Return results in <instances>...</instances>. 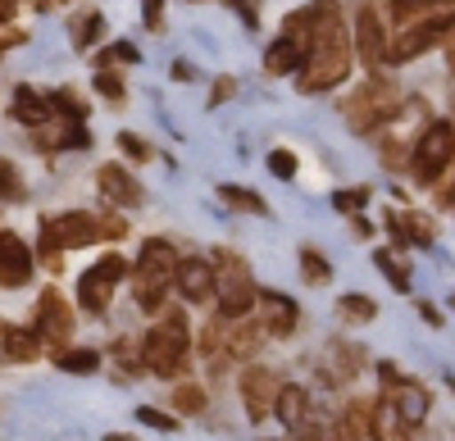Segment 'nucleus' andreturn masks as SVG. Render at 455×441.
Returning <instances> with one entry per match:
<instances>
[{
    "mask_svg": "<svg viewBox=\"0 0 455 441\" xmlns=\"http://www.w3.org/2000/svg\"><path fill=\"white\" fill-rule=\"evenodd\" d=\"M451 32H455V14H437V19H424V23H414L405 32H396L392 42H387V64H410V59H419L424 51H433L437 42H451Z\"/></svg>",
    "mask_w": 455,
    "mask_h": 441,
    "instance_id": "nucleus-10",
    "label": "nucleus"
},
{
    "mask_svg": "<svg viewBox=\"0 0 455 441\" xmlns=\"http://www.w3.org/2000/svg\"><path fill=\"white\" fill-rule=\"evenodd\" d=\"M119 146L128 151V160H150V146L141 137H132V132H119Z\"/></svg>",
    "mask_w": 455,
    "mask_h": 441,
    "instance_id": "nucleus-44",
    "label": "nucleus"
},
{
    "mask_svg": "<svg viewBox=\"0 0 455 441\" xmlns=\"http://www.w3.org/2000/svg\"><path fill=\"white\" fill-rule=\"evenodd\" d=\"M355 51L364 55V64H383L387 36H383V19H378V10H360V19H355Z\"/></svg>",
    "mask_w": 455,
    "mask_h": 441,
    "instance_id": "nucleus-19",
    "label": "nucleus"
},
{
    "mask_svg": "<svg viewBox=\"0 0 455 441\" xmlns=\"http://www.w3.org/2000/svg\"><path fill=\"white\" fill-rule=\"evenodd\" d=\"M173 410L178 414H205V391L196 382H178L173 387Z\"/></svg>",
    "mask_w": 455,
    "mask_h": 441,
    "instance_id": "nucleus-33",
    "label": "nucleus"
},
{
    "mask_svg": "<svg viewBox=\"0 0 455 441\" xmlns=\"http://www.w3.org/2000/svg\"><path fill=\"white\" fill-rule=\"evenodd\" d=\"M419 314H424L433 327H442V310H437V305H419Z\"/></svg>",
    "mask_w": 455,
    "mask_h": 441,
    "instance_id": "nucleus-49",
    "label": "nucleus"
},
{
    "mask_svg": "<svg viewBox=\"0 0 455 441\" xmlns=\"http://www.w3.org/2000/svg\"><path fill=\"white\" fill-rule=\"evenodd\" d=\"M387 232L401 246H433L437 241V224L428 214H414V209H392L387 214Z\"/></svg>",
    "mask_w": 455,
    "mask_h": 441,
    "instance_id": "nucleus-15",
    "label": "nucleus"
},
{
    "mask_svg": "<svg viewBox=\"0 0 455 441\" xmlns=\"http://www.w3.org/2000/svg\"><path fill=\"white\" fill-rule=\"evenodd\" d=\"M141 19H146V28H160L164 23V0H141Z\"/></svg>",
    "mask_w": 455,
    "mask_h": 441,
    "instance_id": "nucleus-45",
    "label": "nucleus"
},
{
    "mask_svg": "<svg viewBox=\"0 0 455 441\" xmlns=\"http://www.w3.org/2000/svg\"><path fill=\"white\" fill-rule=\"evenodd\" d=\"M233 5H237V0H233Z\"/></svg>",
    "mask_w": 455,
    "mask_h": 441,
    "instance_id": "nucleus-55",
    "label": "nucleus"
},
{
    "mask_svg": "<svg viewBox=\"0 0 455 441\" xmlns=\"http://www.w3.org/2000/svg\"><path fill=\"white\" fill-rule=\"evenodd\" d=\"M10 114H14L19 123H28V128H46L51 114H55V105H51V96H42L36 87H19V91H14V105H10Z\"/></svg>",
    "mask_w": 455,
    "mask_h": 441,
    "instance_id": "nucleus-20",
    "label": "nucleus"
},
{
    "mask_svg": "<svg viewBox=\"0 0 455 441\" xmlns=\"http://www.w3.org/2000/svg\"><path fill=\"white\" fill-rule=\"evenodd\" d=\"M446 5H455V0H392V19L414 28V23H424V19L446 14Z\"/></svg>",
    "mask_w": 455,
    "mask_h": 441,
    "instance_id": "nucleus-28",
    "label": "nucleus"
},
{
    "mask_svg": "<svg viewBox=\"0 0 455 441\" xmlns=\"http://www.w3.org/2000/svg\"><path fill=\"white\" fill-rule=\"evenodd\" d=\"M173 287L187 301H210L214 296V264L210 260H178V278Z\"/></svg>",
    "mask_w": 455,
    "mask_h": 441,
    "instance_id": "nucleus-18",
    "label": "nucleus"
},
{
    "mask_svg": "<svg viewBox=\"0 0 455 441\" xmlns=\"http://www.w3.org/2000/svg\"><path fill=\"white\" fill-rule=\"evenodd\" d=\"M269 173L274 177H296V155L291 151H274L269 155Z\"/></svg>",
    "mask_w": 455,
    "mask_h": 441,
    "instance_id": "nucleus-42",
    "label": "nucleus"
},
{
    "mask_svg": "<svg viewBox=\"0 0 455 441\" xmlns=\"http://www.w3.org/2000/svg\"><path fill=\"white\" fill-rule=\"evenodd\" d=\"M328 10H332V0H315V5H306L300 14H291L283 23V36L269 46V55H264V68H269V73H291L296 68L300 73V64H306L310 42H315V32H319Z\"/></svg>",
    "mask_w": 455,
    "mask_h": 441,
    "instance_id": "nucleus-3",
    "label": "nucleus"
},
{
    "mask_svg": "<svg viewBox=\"0 0 455 441\" xmlns=\"http://www.w3.org/2000/svg\"><path fill=\"white\" fill-rule=\"evenodd\" d=\"M446 64H451V73H455V32H451V42H446Z\"/></svg>",
    "mask_w": 455,
    "mask_h": 441,
    "instance_id": "nucleus-51",
    "label": "nucleus"
},
{
    "mask_svg": "<svg viewBox=\"0 0 455 441\" xmlns=\"http://www.w3.org/2000/svg\"><path fill=\"white\" fill-rule=\"evenodd\" d=\"M128 273V260L124 255H105V260H96L83 278H78V305L87 314H105L109 310V296L114 287H119V278Z\"/></svg>",
    "mask_w": 455,
    "mask_h": 441,
    "instance_id": "nucleus-11",
    "label": "nucleus"
},
{
    "mask_svg": "<svg viewBox=\"0 0 455 441\" xmlns=\"http://www.w3.org/2000/svg\"><path fill=\"white\" fill-rule=\"evenodd\" d=\"M223 350H228V319L214 314V319L205 323V333H201V355L219 369V364H223Z\"/></svg>",
    "mask_w": 455,
    "mask_h": 441,
    "instance_id": "nucleus-29",
    "label": "nucleus"
},
{
    "mask_svg": "<svg viewBox=\"0 0 455 441\" xmlns=\"http://www.w3.org/2000/svg\"><path fill=\"white\" fill-rule=\"evenodd\" d=\"M105 441H137V437H128V432H109Z\"/></svg>",
    "mask_w": 455,
    "mask_h": 441,
    "instance_id": "nucleus-52",
    "label": "nucleus"
},
{
    "mask_svg": "<svg viewBox=\"0 0 455 441\" xmlns=\"http://www.w3.org/2000/svg\"><path fill=\"white\" fill-rule=\"evenodd\" d=\"M0 350H5L10 359H36L42 355V337L23 333V327H14V323H0Z\"/></svg>",
    "mask_w": 455,
    "mask_h": 441,
    "instance_id": "nucleus-27",
    "label": "nucleus"
},
{
    "mask_svg": "<svg viewBox=\"0 0 455 441\" xmlns=\"http://www.w3.org/2000/svg\"><path fill=\"white\" fill-rule=\"evenodd\" d=\"M51 105L60 109V119H73V123H83L87 119V100L73 91V87H60V91H51Z\"/></svg>",
    "mask_w": 455,
    "mask_h": 441,
    "instance_id": "nucleus-31",
    "label": "nucleus"
},
{
    "mask_svg": "<svg viewBox=\"0 0 455 441\" xmlns=\"http://www.w3.org/2000/svg\"><path fill=\"white\" fill-rule=\"evenodd\" d=\"M36 337H42V346H55V355L73 337V310H68V301L60 296L55 287L36 296Z\"/></svg>",
    "mask_w": 455,
    "mask_h": 441,
    "instance_id": "nucleus-12",
    "label": "nucleus"
},
{
    "mask_svg": "<svg viewBox=\"0 0 455 441\" xmlns=\"http://www.w3.org/2000/svg\"><path fill=\"white\" fill-rule=\"evenodd\" d=\"M119 241L128 237V224L119 214H87V209H73V214H60V218H46L42 224V260L46 269H60V250H78V246H92V241Z\"/></svg>",
    "mask_w": 455,
    "mask_h": 441,
    "instance_id": "nucleus-2",
    "label": "nucleus"
},
{
    "mask_svg": "<svg viewBox=\"0 0 455 441\" xmlns=\"http://www.w3.org/2000/svg\"><path fill=\"white\" fill-rule=\"evenodd\" d=\"M451 160H455V123H428L419 146H414V155H410L414 177H419L424 187H437L442 173L451 169Z\"/></svg>",
    "mask_w": 455,
    "mask_h": 441,
    "instance_id": "nucleus-8",
    "label": "nucleus"
},
{
    "mask_svg": "<svg viewBox=\"0 0 455 441\" xmlns=\"http://www.w3.org/2000/svg\"><path fill=\"white\" fill-rule=\"evenodd\" d=\"M278 391H283V382H278L274 369H246V378H242V400H246L251 423H259V419H269V414H274Z\"/></svg>",
    "mask_w": 455,
    "mask_h": 441,
    "instance_id": "nucleus-13",
    "label": "nucleus"
},
{
    "mask_svg": "<svg viewBox=\"0 0 455 441\" xmlns=\"http://www.w3.org/2000/svg\"><path fill=\"white\" fill-rule=\"evenodd\" d=\"M296 441H323V423H319V419L296 423Z\"/></svg>",
    "mask_w": 455,
    "mask_h": 441,
    "instance_id": "nucleus-46",
    "label": "nucleus"
},
{
    "mask_svg": "<svg viewBox=\"0 0 455 441\" xmlns=\"http://www.w3.org/2000/svg\"><path fill=\"white\" fill-rule=\"evenodd\" d=\"M378 382H383V400L410 423V428H419L428 419V406H433V396L428 387H419L414 378H405L396 364H378Z\"/></svg>",
    "mask_w": 455,
    "mask_h": 441,
    "instance_id": "nucleus-9",
    "label": "nucleus"
},
{
    "mask_svg": "<svg viewBox=\"0 0 455 441\" xmlns=\"http://www.w3.org/2000/svg\"><path fill=\"white\" fill-rule=\"evenodd\" d=\"M451 305H455V296H451Z\"/></svg>",
    "mask_w": 455,
    "mask_h": 441,
    "instance_id": "nucleus-54",
    "label": "nucleus"
},
{
    "mask_svg": "<svg viewBox=\"0 0 455 441\" xmlns=\"http://www.w3.org/2000/svg\"><path fill=\"white\" fill-rule=\"evenodd\" d=\"M341 114H347V128H351V132L383 128L387 119L401 114V87L387 83V78H364V87H355V91L347 96Z\"/></svg>",
    "mask_w": 455,
    "mask_h": 441,
    "instance_id": "nucleus-6",
    "label": "nucleus"
},
{
    "mask_svg": "<svg viewBox=\"0 0 455 441\" xmlns=\"http://www.w3.org/2000/svg\"><path fill=\"white\" fill-rule=\"evenodd\" d=\"M328 369H332V382H351L360 369H364V350L360 346H347V342H332L328 346ZM323 369V374H328Z\"/></svg>",
    "mask_w": 455,
    "mask_h": 441,
    "instance_id": "nucleus-25",
    "label": "nucleus"
},
{
    "mask_svg": "<svg viewBox=\"0 0 455 441\" xmlns=\"http://www.w3.org/2000/svg\"><path fill=\"white\" fill-rule=\"evenodd\" d=\"M347 73H351V36H347V28H341V14H337V5H332V10L323 14L319 32H315L306 64H300V73H296V87L306 91V96H315V91L337 87Z\"/></svg>",
    "mask_w": 455,
    "mask_h": 441,
    "instance_id": "nucleus-1",
    "label": "nucleus"
},
{
    "mask_svg": "<svg viewBox=\"0 0 455 441\" xmlns=\"http://www.w3.org/2000/svg\"><path fill=\"white\" fill-rule=\"evenodd\" d=\"M100 28H105V23H100V14L78 19V23H73V46H83V51H87V46L96 42V36H100Z\"/></svg>",
    "mask_w": 455,
    "mask_h": 441,
    "instance_id": "nucleus-38",
    "label": "nucleus"
},
{
    "mask_svg": "<svg viewBox=\"0 0 455 441\" xmlns=\"http://www.w3.org/2000/svg\"><path fill=\"white\" fill-rule=\"evenodd\" d=\"M437 205H455V160H451V169L442 173V182H437Z\"/></svg>",
    "mask_w": 455,
    "mask_h": 441,
    "instance_id": "nucleus-43",
    "label": "nucleus"
},
{
    "mask_svg": "<svg viewBox=\"0 0 455 441\" xmlns=\"http://www.w3.org/2000/svg\"><path fill=\"white\" fill-rule=\"evenodd\" d=\"M237 87H233V78H223V83H214V91H210V105H219V100H228Z\"/></svg>",
    "mask_w": 455,
    "mask_h": 441,
    "instance_id": "nucleus-48",
    "label": "nucleus"
},
{
    "mask_svg": "<svg viewBox=\"0 0 455 441\" xmlns=\"http://www.w3.org/2000/svg\"><path fill=\"white\" fill-rule=\"evenodd\" d=\"M28 187H23V173L14 160H0V201H23Z\"/></svg>",
    "mask_w": 455,
    "mask_h": 441,
    "instance_id": "nucleus-36",
    "label": "nucleus"
},
{
    "mask_svg": "<svg viewBox=\"0 0 455 441\" xmlns=\"http://www.w3.org/2000/svg\"><path fill=\"white\" fill-rule=\"evenodd\" d=\"M300 278H306L310 287H323V282L332 278V264L323 260V255H319L315 246H306V250H300Z\"/></svg>",
    "mask_w": 455,
    "mask_h": 441,
    "instance_id": "nucleus-30",
    "label": "nucleus"
},
{
    "mask_svg": "<svg viewBox=\"0 0 455 441\" xmlns=\"http://www.w3.org/2000/svg\"><path fill=\"white\" fill-rule=\"evenodd\" d=\"M32 278V250L23 246V237L0 228V287H23Z\"/></svg>",
    "mask_w": 455,
    "mask_h": 441,
    "instance_id": "nucleus-14",
    "label": "nucleus"
},
{
    "mask_svg": "<svg viewBox=\"0 0 455 441\" xmlns=\"http://www.w3.org/2000/svg\"><path fill=\"white\" fill-rule=\"evenodd\" d=\"M410 423L387 406V400H378V406H373V419H369V437L373 441H410Z\"/></svg>",
    "mask_w": 455,
    "mask_h": 441,
    "instance_id": "nucleus-22",
    "label": "nucleus"
},
{
    "mask_svg": "<svg viewBox=\"0 0 455 441\" xmlns=\"http://www.w3.org/2000/svg\"><path fill=\"white\" fill-rule=\"evenodd\" d=\"M274 414L287 423V428H296V423H306L310 419V391L300 387V382H283V391H278V406H274Z\"/></svg>",
    "mask_w": 455,
    "mask_h": 441,
    "instance_id": "nucleus-23",
    "label": "nucleus"
},
{
    "mask_svg": "<svg viewBox=\"0 0 455 441\" xmlns=\"http://www.w3.org/2000/svg\"><path fill=\"white\" fill-rule=\"evenodd\" d=\"M332 205H337L341 214H355V209H364V205H369V187H351V192H337V196H332Z\"/></svg>",
    "mask_w": 455,
    "mask_h": 441,
    "instance_id": "nucleus-39",
    "label": "nucleus"
},
{
    "mask_svg": "<svg viewBox=\"0 0 455 441\" xmlns=\"http://www.w3.org/2000/svg\"><path fill=\"white\" fill-rule=\"evenodd\" d=\"M369 419H373V406H364V400H351V406L341 410V419L332 423V441H364Z\"/></svg>",
    "mask_w": 455,
    "mask_h": 441,
    "instance_id": "nucleus-24",
    "label": "nucleus"
},
{
    "mask_svg": "<svg viewBox=\"0 0 455 441\" xmlns=\"http://www.w3.org/2000/svg\"><path fill=\"white\" fill-rule=\"evenodd\" d=\"M259 327L269 337H291V327H296V305L287 296H278V291H259Z\"/></svg>",
    "mask_w": 455,
    "mask_h": 441,
    "instance_id": "nucleus-17",
    "label": "nucleus"
},
{
    "mask_svg": "<svg viewBox=\"0 0 455 441\" xmlns=\"http://www.w3.org/2000/svg\"><path fill=\"white\" fill-rule=\"evenodd\" d=\"M55 364H60L64 374H96L100 369V355L96 350H60Z\"/></svg>",
    "mask_w": 455,
    "mask_h": 441,
    "instance_id": "nucleus-32",
    "label": "nucleus"
},
{
    "mask_svg": "<svg viewBox=\"0 0 455 441\" xmlns=\"http://www.w3.org/2000/svg\"><path fill=\"white\" fill-rule=\"evenodd\" d=\"M259 333H264V327H255V323H233V319H228V350H223V364H246V359H255Z\"/></svg>",
    "mask_w": 455,
    "mask_h": 441,
    "instance_id": "nucleus-21",
    "label": "nucleus"
},
{
    "mask_svg": "<svg viewBox=\"0 0 455 441\" xmlns=\"http://www.w3.org/2000/svg\"><path fill=\"white\" fill-rule=\"evenodd\" d=\"M219 201L233 205V209H251V214H264V209H269L255 192H242V187H233V182H223V187H219Z\"/></svg>",
    "mask_w": 455,
    "mask_h": 441,
    "instance_id": "nucleus-37",
    "label": "nucleus"
},
{
    "mask_svg": "<svg viewBox=\"0 0 455 441\" xmlns=\"http://www.w3.org/2000/svg\"><path fill=\"white\" fill-rule=\"evenodd\" d=\"M14 10H19V0H0V23H10Z\"/></svg>",
    "mask_w": 455,
    "mask_h": 441,
    "instance_id": "nucleus-50",
    "label": "nucleus"
},
{
    "mask_svg": "<svg viewBox=\"0 0 455 441\" xmlns=\"http://www.w3.org/2000/svg\"><path fill=\"white\" fill-rule=\"evenodd\" d=\"M214 296H219V314L223 319H242L259 296H255V282H251V269L242 255L233 250H219V264H214Z\"/></svg>",
    "mask_w": 455,
    "mask_h": 441,
    "instance_id": "nucleus-7",
    "label": "nucleus"
},
{
    "mask_svg": "<svg viewBox=\"0 0 455 441\" xmlns=\"http://www.w3.org/2000/svg\"><path fill=\"white\" fill-rule=\"evenodd\" d=\"M451 391H455V378H451Z\"/></svg>",
    "mask_w": 455,
    "mask_h": 441,
    "instance_id": "nucleus-53",
    "label": "nucleus"
},
{
    "mask_svg": "<svg viewBox=\"0 0 455 441\" xmlns=\"http://www.w3.org/2000/svg\"><path fill=\"white\" fill-rule=\"evenodd\" d=\"M373 264L383 269V278H387V282H392L396 291H410V269H405V264L396 260L392 250H378V255H373Z\"/></svg>",
    "mask_w": 455,
    "mask_h": 441,
    "instance_id": "nucleus-35",
    "label": "nucleus"
},
{
    "mask_svg": "<svg viewBox=\"0 0 455 441\" xmlns=\"http://www.w3.org/2000/svg\"><path fill=\"white\" fill-rule=\"evenodd\" d=\"M36 146L42 151H64V146H87V128L83 123H73V119H64V123H46V128H36Z\"/></svg>",
    "mask_w": 455,
    "mask_h": 441,
    "instance_id": "nucleus-26",
    "label": "nucleus"
},
{
    "mask_svg": "<svg viewBox=\"0 0 455 441\" xmlns=\"http://www.w3.org/2000/svg\"><path fill=\"white\" fill-rule=\"evenodd\" d=\"M19 42H28L19 28H0V51H10V46H19Z\"/></svg>",
    "mask_w": 455,
    "mask_h": 441,
    "instance_id": "nucleus-47",
    "label": "nucleus"
},
{
    "mask_svg": "<svg viewBox=\"0 0 455 441\" xmlns=\"http://www.w3.org/2000/svg\"><path fill=\"white\" fill-rule=\"evenodd\" d=\"M137 419H141L146 428H160V432H173V428H178V419H173V414H164V410H150V406H141V410H137Z\"/></svg>",
    "mask_w": 455,
    "mask_h": 441,
    "instance_id": "nucleus-41",
    "label": "nucleus"
},
{
    "mask_svg": "<svg viewBox=\"0 0 455 441\" xmlns=\"http://www.w3.org/2000/svg\"><path fill=\"white\" fill-rule=\"evenodd\" d=\"M337 310H341V319H351V323H369L378 314V305L369 296H360V291H347V296L337 301Z\"/></svg>",
    "mask_w": 455,
    "mask_h": 441,
    "instance_id": "nucleus-34",
    "label": "nucleus"
},
{
    "mask_svg": "<svg viewBox=\"0 0 455 441\" xmlns=\"http://www.w3.org/2000/svg\"><path fill=\"white\" fill-rule=\"evenodd\" d=\"M96 91H100L105 100H124V83H119V73H114V68H100V73H96Z\"/></svg>",
    "mask_w": 455,
    "mask_h": 441,
    "instance_id": "nucleus-40",
    "label": "nucleus"
},
{
    "mask_svg": "<svg viewBox=\"0 0 455 441\" xmlns=\"http://www.w3.org/2000/svg\"><path fill=\"white\" fill-rule=\"evenodd\" d=\"M96 187H100V196H105L109 205H124V209L141 205V187H137V177H132L124 164H105V169L96 173Z\"/></svg>",
    "mask_w": 455,
    "mask_h": 441,
    "instance_id": "nucleus-16",
    "label": "nucleus"
},
{
    "mask_svg": "<svg viewBox=\"0 0 455 441\" xmlns=\"http://www.w3.org/2000/svg\"><path fill=\"white\" fill-rule=\"evenodd\" d=\"M178 278V250L164 237H150L137 255V269H132V291H137V305L141 310H164V291Z\"/></svg>",
    "mask_w": 455,
    "mask_h": 441,
    "instance_id": "nucleus-4",
    "label": "nucleus"
},
{
    "mask_svg": "<svg viewBox=\"0 0 455 441\" xmlns=\"http://www.w3.org/2000/svg\"><path fill=\"white\" fill-rule=\"evenodd\" d=\"M187 314L169 310L160 327H150L146 342H141V369H150L156 378H178L182 364H187Z\"/></svg>",
    "mask_w": 455,
    "mask_h": 441,
    "instance_id": "nucleus-5",
    "label": "nucleus"
}]
</instances>
